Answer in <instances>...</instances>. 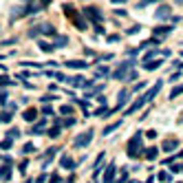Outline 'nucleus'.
Instances as JSON below:
<instances>
[{"label": "nucleus", "instance_id": "obj_1", "mask_svg": "<svg viewBox=\"0 0 183 183\" xmlns=\"http://www.w3.org/2000/svg\"><path fill=\"white\" fill-rule=\"evenodd\" d=\"M161 86H163V82H161V80H159V82H154V86H152V88H148V91H146L141 97H137V99H135V104H130V106H128L126 117H128V115H133V113H137L141 106H146V104H148V101H150V99H152L157 93L161 91Z\"/></svg>", "mask_w": 183, "mask_h": 183}, {"label": "nucleus", "instance_id": "obj_2", "mask_svg": "<svg viewBox=\"0 0 183 183\" xmlns=\"http://www.w3.org/2000/svg\"><path fill=\"white\" fill-rule=\"evenodd\" d=\"M62 9H64L66 18H68V20H71V22H73V24H75V27L80 29V31H86V29H88V24L84 22V18H82V13H80V11H75L71 5H64Z\"/></svg>", "mask_w": 183, "mask_h": 183}, {"label": "nucleus", "instance_id": "obj_3", "mask_svg": "<svg viewBox=\"0 0 183 183\" xmlns=\"http://www.w3.org/2000/svg\"><path fill=\"white\" fill-rule=\"evenodd\" d=\"M141 137H143V135L137 133L133 139L126 143V154H128V157H133V159H137V157L143 152V148H141Z\"/></svg>", "mask_w": 183, "mask_h": 183}, {"label": "nucleus", "instance_id": "obj_4", "mask_svg": "<svg viewBox=\"0 0 183 183\" xmlns=\"http://www.w3.org/2000/svg\"><path fill=\"white\" fill-rule=\"evenodd\" d=\"M93 133H95V130L93 128H88V130H84V133L82 135H77L75 139H73V146L75 148H86L91 141H93Z\"/></svg>", "mask_w": 183, "mask_h": 183}, {"label": "nucleus", "instance_id": "obj_5", "mask_svg": "<svg viewBox=\"0 0 183 183\" xmlns=\"http://www.w3.org/2000/svg\"><path fill=\"white\" fill-rule=\"evenodd\" d=\"M42 33H46V35H53V33H55L53 24H49V22L38 24V27H33V29L29 31V38H38V35H42Z\"/></svg>", "mask_w": 183, "mask_h": 183}, {"label": "nucleus", "instance_id": "obj_6", "mask_svg": "<svg viewBox=\"0 0 183 183\" xmlns=\"http://www.w3.org/2000/svg\"><path fill=\"white\" fill-rule=\"evenodd\" d=\"M82 13H84V16H86L93 24H101V22H104V16H101V11H99L97 7H86Z\"/></svg>", "mask_w": 183, "mask_h": 183}, {"label": "nucleus", "instance_id": "obj_7", "mask_svg": "<svg viewBox=\"0 0 183 183\" xmlns=\"http://www.w3.org/2000/svg\"><path fill=\"white\" fill-rule=\"evenodd\" d=\"M133 66H135V62H133V60H128V62L119 64V68L113 73V77H115V80H126V75L133 71Z\"/></svg>", "mask_w": 183, "mask_h": 183}, {"label": "nucleus", "instance_id": "obj_8", "mask_svg": "<svg viewBox=\"0 0 183 183\" xmlns=\"http://www.w3.org/2000/svg\"><path fill=\"white\" fill-rule=\"evenodd\" d=\"M68 84H71L73 88H91V84H93V82L84 80L82 75H75V77H68Z\"/></svg>", "mask_w": 183, "mask_h": 183}, {"label": "nucleus", "instance_id": "obj_9", "mask_svg": "<svg viewBox=\"0 0 183 183\" xmlns=\"http://www.w3.org/2000/svg\"><path fill=\"white\" fill-rule=\"evenodd\" d=\"M170 31H172V27H170V24H159V27H154V38L157 40H163L166 35H170Z\"/></svg>", "mask_w": 183, "mask_h": 183}, {"label": "nucleus", "instance_id": "obj_10", "mask_svg": "<svg viewBox=\"0 0 183 183\" xmlns=\"http://www.w3.org/2000/svg\"><path fill=\"white\" fill-rule=\"evenodd\" d=\"M170 11H172V9H170V5H161L159 9H157L154 18H157V20H168V18H170Z\"/></svg>", "mask_w": 183, "mask_h": 183}, {"label": "nucleus", "instance_id": "obj_11", "mask_svg": "<svg viewBox=\"0 0 183 183\" xmlns=\"http://www.w3.org/2000/svg\"><path fill=\"white\" fill-rule=\"evenodd\" d=\"M179 148V141L176 139H166L163 143H161V150L163 152H172V150H176Z\"/></svg>", "mask_w": 183, "mask_h": 183}, {"label": "nucleus", "instance_id": "obj_12", "mask_svg": "<svg viewBox=\"0 0 183 183\" xmlns=\"http://www.w3.org/2000/svg\"><path fill=\"white\" fill-rule=\"evenodd\" d=\"M115 179V163H108V168L104 170V183H113Z\"/></svg>", "mask_w": 183, "mask_h": 183}, {"label": "nucleus", "instance_id": "obj_13", "mask_svg": "<svg viewBox=\"0 0 183 183\" xmlns=\"http://www.w3.org/2000/svg\"><path fill=\"white\" fill-rule=\"evenodd\" d=\"M66 66H68V68H75V71H80V68H86L88 62H84V60H66Z\"/></svg>", "mask_w": 183, "mask_h": 183}, {"label": "nucleus", "instance_id": "obj_14", "mask_svg": "<svg viewBox=\"0 0 183 183\" xmlns=\"http://www.w3.org/2000/svg\"><path fill=\"white\" fill-rule=\"evenodd\" d=\"M38 46H40V51H44V53H53L55 51L53 42H46V40H38Z\"/></svg>", "mask_w": 183, "mask_h": 183}, {"label": "nucleus", "instance_id": "obj_15", "mask_svg": "<svg viewBox=\"0 0 183 183\" xmlns=\"http://www.w3.org/2000/svg\"><path fill=\"white\" fill-rule=\"evenodd\" d=\"M51 38H53V46H55V49H58V46H66V44H68V38H66V35H55V33H53Z\"/></svg>", "mask_w": 183, "mask_h": 183}, {"label": "nucleus", "instance_id": "obj_16", "mask_svg": "<svg viewBox=\"0 0 183 183\" xmlns=\"http://www.w3.org/2000/svg\"><path fill=\"white\" fill-rule=\"evenodd\" d=\"M60 166H62V168H66V170H73V168H75L73 159H71V157H66V154H62V157H60Z\"/></svg>", "mask_w": 183, "mask_h": 183}, {"label": "nucleus", "instance_id": "obj_17", "mask_svg": "<svg viewBox=\"0 0 183 183\" xmlns=\"http://www.w3.org/2000/svg\"><path fill=\"white\" fill-rule=\"evenodd\" d=\"M161 66V60H148V62H143V68L146 71H157Z\"/></svg>", "mask_w": 183, "mask_h": 183}, {"label": "nucleus", "instance_id": "obj_18", "mask_svg": "<svg viewBox=\"0 0 183 183\" xmlns=\"http://www.w3.org/2000/svg\"><path fill=\"white\" fill-rule=\"evenodd\" d=\"M128 97H130V91H126V88H124V91H119V95H117V99H119L117 108H121V106H124V104L128 101Z\"/></svg>", "mask_w": 183, "mask_h": 183}, {"label": "nucleus", "instance_id": "obj_19", "mask_svg": "<svg viewBox=\"0 0 183 183\" xmlns=\"http://www.w3.org/2000/svg\"><path fill=\"white\" fill-rule=\"evenodd\" d=\"M44 126H46V119H40V121L31 128V133H33V135H42V133H44Z\"/></svg>", "mask_w": 183, "mask_h": 183}, {"label": "nucleus", "instance_id": "obj_20", "mask_svg": "<svg viewBox=\"0 0 183 183\" xmlns=\"http://www.w3.org/2000/svg\"><path fill=\"white\" fill-rule=\"evenodd\" d=\"M35 117H38V110L35 108H27V110L22 113V119H27V121H33Z\"/></svg>", "mask_w": 183, "mask_h": 183}, {"label": "nucleus", "instance_id": "obj_21", "mask_svg": "<svg viewBox=\"0 0 183 183\" xmlns=\"http://www.w3.org/2000/svg\"><path fill=\"white\" fill-rule=\"evenodd\" d=\"M9 179H11V168L2 166V168H0V181H9Z\"/></svg>", "mask_w": 183, "mask_h": 183}, {"label": "nucleus", "instance_id": "obj_22", "mask_svg": "<svg viewBox=\"0 0 183 183\" xmlns=\"http://www.w3.org/2000/svg\"><path fill=\"white\" fill-rule=\"evenodd\" d=\"M143 152H146V159H148V161H154L157 154H159V148H148V150H143Z\"/></svg>", "mask_w": 183, "mask_h": 183}, {"label": "nucleus", "instance_id": "obj_23", "mask_svg": "<svg viewBox=\"0 0 183 183\" xmlns=\"http://www.w3.org/2000/svg\"><path fill=\"white\" fill-rule=\"evenodd\" d=\"M108 75H110L108 66H97L95 68V77H108Z\"/></svg>", "mask_w": 183, "mask_h": 183}, {"label": "nucleus", "instance_id": "obj_24", "mask_svg": "<svg viewBox=\"0 0 183 183\" xmlns=\"http://www.w3.org/2000/svg\"><path fill=\"white\" fill-rule=\"evenodd\" d=\"M101 91H104V84H97V86H93V88L86 91V97H93V95H97V93H101Z\"/></svg>", "mask_w": 183, "mask_h": 183}, {"label": "nucleus", "instance_id": "obj_25", "mask_svg": "<svg viewBox=\"0 0 183 183\" xmlns=\"http://www.w3.org/2000/svg\"><path fill=\"white\" fill-rule=\"evenodd\" d=\"M119 126H121V119H119V121H115V124H110V126H106V128H104V135H110L113 130H117Z\"/></svg>", "mask_w": 183, "mask_h": 183}, {"label": "nucleus", "instance_id": "obj_26", "mask_svg": "<svg viewBox=\"0 0 183 183\" xmlns=\"http://www.w3.org/2000/svg\"><path fill=\"white\" fill-rule=\"evenodd\" d=\"M75 124H77V119H73L71 115H68V117H64V121L60 119V126H66V128H71V126H75Z\"/></svg>", "mask_w": 183, "mask_h": 183}, {"label": "nucleus", "instance_id": "obj_27", "mask_svg": "<svg viewBox=\"0 0 183 183\" xmlns=\"http://www.w3.org/2000/svg\"><path fill=\"white\" fill-rule=\"evenodd\" d=\"M179 95H183V84H181V86H174V88L170 91V99H174V97H179Z\"/></svg>", "mask_w": 183, "mask_h": 183}, {"label": "nucleus", "instance_id": "obj_28", "mask_svg": "<svg viewBox=\"0 0 183 183\" xmlns=\"http://www.w3.org/2000/svg\"><path fill=\"white\" fill-rule=\"evenodd\" d=\"M55 152H58V148H49V150H46V157H44V166H46L51 159H53V154H55Z\"/></svg>", "mask_w": 183, "mask_h": 183}, {"label": "nucleus", "instance_id": "obj_29", "mask_svg": "<svg viewBox=\"0 0 183 183\" xmlns=\"http://www.w3.org/2000/svg\"><path fill=\"white\" fill-rule=\"evenodd\" d=\"M161 40H157V38H152V40H146V42H141V46L139 49H148V46H154V44H159Z\"/></svg>", "mask_w": 183, "mask_h": 183}, {"label": "nucleus", "instance_id": "obj_30", "mask_svg": "<svg viewBox=\"0 0 183 183\" xmlns=\"http://www.w3.org/2000/svg\"><path fill=\"white\" fill-rule=\"evenodd\" d=\"M60 133H62V126H60V124H55V128H51V130H49V137H58Z\"/></svg>", "mask_w": 183, "mask_h": 183}, {"label": "nucleus", "instance_id": "obj_31", "mask_svg": "<svg viewBox=\"0 0 183 183\" xmlns=\"http://www.w3.org/2000/svg\"><path fill=\"white\" fill-rule=\"evenodd\" d=\"M60 113H62V115H66V117H68V115H73V106H68V104H64V106H62V108H60Z\"/></svg>", "mask_w": 183, "mask_h": 183}, {"label": "nucleus", "instance_id": "obj_32", "mask_svg": "<svg viewBox=\"0 0 183 183\" xmlns=\"http://www.w3.org/2000/svg\"><path fill=\"white\" fill-rule=\"evenodd\" d=\"M7 137H9V139H16V137H20V130H18V128H9Z\"/></svg>", "mask_w": 183, "mask_h": 183}, {"label": "nucleus", "instance_id": "obj_33", "mask_svg": "<svg viewBox=\"0 0 183 183\" xmlns=\"http://www.w3.org/2000/svg\"><path fill=\"white\" fill-rule=\"evenodd\" d=\"M20 66H29V68H38V66H46V64H38V62H22Z\"/></svg>", "mask_w": 183, "mask_h": 183}, {"label": "nucleus", "instance_id": "obj_34", "mask_svg": "<svg viewBox=\"0 0 183 183\" xmlns=\"http://www.w3.org/2000/svg\"><path fill=\"white\" fill-rule=\"evenodd\" d=\"M11 143H13V139H9V137H7L2 143H0V148H2V150H9V148H11Z\"/></svg>", "mask_w": 183, "mask_h": 183}, {"label": "nucleus", "instance_id": "obj_35", "mask_svg": "<svg viewBox=\"0 0 183 183\" xmlns=\"http://www.w3.org/2000/svg\"><path fill=\"white\" fill-rule=\"evenodd\" d=\"M0 121H2V124H9V121H11V115H9V113H0Z\"/></svg>", "mask_w": 183, "mask_h": 183}, {"label": "nucleus", "instance_id": "obj_36", "mask_svg": "<svg viewBox=\"0 0 183 183\" xmlns=\"http://www.w3.org/2000/svg\"><path fill=\"white\" fill-rule=\"evenodd\" d=\"M159 181L168 183V181H170V172H159Z\"/></svg>", "mask_w": 183, "mask_h": 183}, {"label": "nucleus", "instance_id": "obj_37", "mask_svg": "<svg viewBox=\"0 0 183 183\" xmlns=\"http://www.w3.org/2000/svg\"><path fill=\"white\" fill-rule=\"evenodd\" d=\"M9 84H11V80H9L7 75H2V77H0V86H9Z\"/></svg>", "mask_w": 183, "mask_h": 183}, {"label": "nucleus", "instance_id": "obj_38", "mask_svg": "<svg viewBox=\"0 0 183 183\" xmlns=\"http://www.w3.org/2000/svg\"><path fill=\"white\" fill-rule=\"evenodd\" d=\"M33 150H35L33 143H24V148H22V152H33Z\"/></svg>", "mask_w": 183, "mask_h": 183}, {"label": "nucleus", "instance_id": "obj_39", "mask_svg": "<svg viewBox=\"0 0 183 183\" xmlns=\"http://www.w3.org/2000/svg\"><path fill=\"white\" fill-rule=\"evenodd\" d=\"M150 2H157V0H139V5H137V7H139V9H143V7H146V5H150Z\"/></svg>", "mask_w": 183, "mask_h": 183}, {"label": "nucleus", "instance_id": "obj_40", "mask_svg": "<svg viewBox=\"0 0 183 183\" xmlns=\"http://www.w3.org/2000/svg\"><path fill=\"white\" fill-rule=\"evenodd\" d=\"M137 31H139V24H135V27H130V29H128L126 33H128V35H135Z\"/></svg>", "mask_w": 183, "mask_h": 183}, {"label": "nucleus", "instance_id": "obj_41", "mask_svg": "<svg viewBox=\"0 0 183 183\" xmlns=\"http://www.w3.org/2000/svg\"><path fill=\"white\" fill-rule=\"evenodd\" d=\"M42 113H44V115H53V108H51V106H49V104H46V106L42 108Z\"/></svg>", "mask_w": 183, "mask_h": 183}, {"label": "nucleus", "instance_id": "obj_42", "mask_svg": "<svg viewBox=\"0 0 183 183\" xmlns=\"http://www.w3.org/2000/svg\"><path fill=\"white\" fill-rule=\"evenodd\" d=\"M104 154H106V152H99V154H97V159H95V166H99V163L104 161Z\"/></svg>", "mask_w": 183, "mask_h": 183}, {"label": "nucleus", "instance_id": "obj_43", "mask_svg": "<svg viewBox=\"0 0 183 183\" xmlns=\"http://www.w3.org/2000/svg\"><path fill=\"white\" fill-rule=\"evenodd\" d=\"M60 181H62V179H60V174H53V176L49 179V183H60Z\"/></svg>", "mask_w": 183, "mask_h": 183}, {"label": "nucleus", "instance_id": "obj_44", "mask_svg": "<svg viewBox=\"0 0 183 183\" xmlns=\"http://www.w3.org/2000/svg\"><path fill=\"white\" fill-rule=\"evenodd\" d=\"M141 88H146V82H139V84L133 86V91H141Z\"/></svg>", "mask_w": 183, "mask_h": 183}, {"label": "nucleus", "instance_id": "obj_45", "mask_svg": "<svg viewBox=\"0 0 183 183\" xmlns=\"http://www.w3.org/2000/svg\"><path fill=\"white\" fill-rule=\"evenodd\" d=\"M146 137H148V139H154V137H157V130H148Z\"/></svg>", "mask_w": 183, "mask_h": 183}, {"label": "nucleus", "instance_id": "obj_46", "mask_svg": "<svg viewBox=\"0 0 183 183\" xmlns=\"http://www.w3.org/2000/svg\"><path fill=\"white\" fill-rule=\"evenodd\" d=\"M126 179H128V170L124 168V170H121V176H119V181H126Z\"/></svg>", "mask_w": 183, "mask_h": 183}, {"label": "nucleus", "instance_id": "obj_47", "mask_svg": "<svg viewBox=\"0 0 183 183\" xmlns=\"http://www.w3.org/2000/svg\"><path fill=\"white\" fill-rule=\"evenodd\" d=\"M113 13H115V16H126V9H115Z\"/></svg>", "mask_w": 183, "mask_h": 183}, {"label": "nucleus", "instance_id": "obj_48", "mask_svg": "<svg viewBox=\"0 0 183 183\" xmlns=\"http://www.w3.org/2000/svg\"><path fill=\"white\" fill-rule=\"evenodd\" d=\"M44 181H46V174H40V176L35 179V183H44Z\"/></svg>", "mask_w": 183, "mask_h": 183}, {"label": "nucleus", "instance_id": "obj_49", "mask_svg": "<svg viewBox=\"0 0 183 183\" xmlns=\"http://www.w3.org/2000/svg\"><path fill=\"white\" fill-rule=\"evenodd\" d=\"M18 170H20V172H24V170H27V161H22V163L18 166Z\"/></svg>", "mask_w": 183, "mask_h": 183}, {"label": "nucleus", "instance_id": "obj_50", "mask_svg": "<svg viewBox=\"0 0 183 183\" xmlns=\"http://www.w3.org/2000/svg\"><path fill=\"white\" fill-rule=\"evenodd\" d=\"M95 31H97V33H99V35H104V33H106V31H104V29H101V27H99V24H95Z\"/></svg>", "mask_w": 183, "mask_h": 183}, {"label": "nucleus", "instance_id": "obj_51", "mask_svg": "<svg viewBox=\"0 0 183 183\" xmlns=\"http://www.w3.org/2000/svg\"><path fill=\"white\" fill-rule=\"evenodd\" d=\"M113 5H121V2H128V0H110Z\"/></svg>", "mask_w": 183, "mask_h": 183}, {"label": "nucleus", "instance_id": "obj_52", "mask_svg": "<svg viewBox=\"0 0 183 183\" xmlns=\"http://www.w3.org/2000/svg\"><path fill=\"white\" fill-rule=\"evenodd\" d=\"M24 183H33V181H24Z\"/></svg>", "mask_w": 183, "mask_h": 183}, {"label": "nucleus", "instance_id": "obj_53", "mask_svg": "<svg viewBox=\"0 0 183 183\" xmlns=\"http://www.w3.org/2000/svg\"><path fill=\"white\" fill-rule=\"evenodd\" d=\"M0 124H2V121H0Z\"/></svg>", "mask_w": 183, "mask_h": 183}]
</instances>
